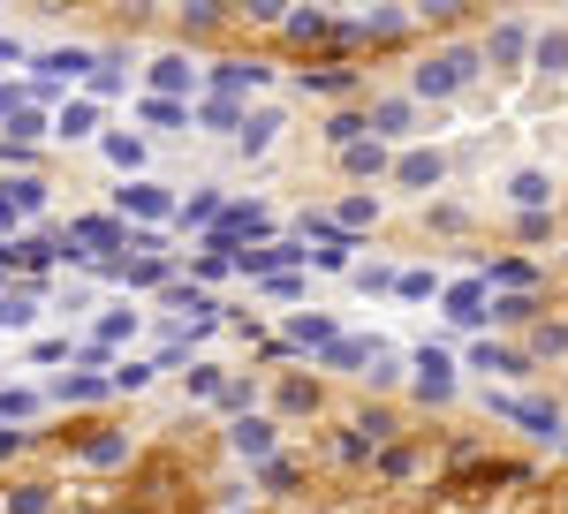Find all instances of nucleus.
I'll use <instances>...</instances> for the list:
<instances>
[{
  "label": "nucleus",
  "mask_w": 568,
  "mask_h": 514,
  "mask_svg": "<svg viewBox=\"0 0 568 514\" xmlns=\"http://www.w3.org/2000/svg\"><path fill=\"white\" fill-rule=\"evenodd\" d=\"M463 76H470V53H447V61H433V69L417 76V84H425V91H455Z\"/></svg>",
  "instance_id": "f257e3e1"
}]
</instances>
